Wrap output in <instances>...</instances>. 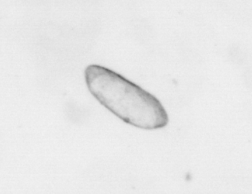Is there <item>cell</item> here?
Here are the masks:
<instances>
[{
	"label": "cell",
	"instance_id": "obj_1",
	"mask_svg": "<svg viewBox=\"0 0 252 194\" xmlns=\"http://www.w3.org/2000/svg\"><path fill=\"white\" fill-rule=\"evenodd\" d=\"M86 84L92 95L118 117L139 128H162L168 116L160 101L122 75L90 65L85 71Z\"/></svg>",
	"mask_w": 252,
	"mask_h": 194
}]
</instances>
